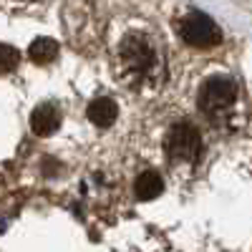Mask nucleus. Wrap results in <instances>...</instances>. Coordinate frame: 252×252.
Wrapping results in <instances>:
<instances>
[{
	"instance_id": "f257e3e1",
	"label": "nucleus",
	"mask_w": 252,
	"mask_h": 252,
	"mask_svg": "<svg viewBox=\"0 0 252 252\" xmlns=\"http://www.w3.org/2000/svg\"><path fill=\"white\" fill-rule=\"evenodd\" d=\"M119 73L131 86H157L164 76V56L159 43L149 35L134 31L129 33L116 51Z\"/></svg>"
},
{
	"instance_id": "f03ea898",
	"label": "nucleus",
	"mask_w": 252,
	"mask_h": 252,
	"mask_svg": "<svg viewBox=\"0 0 252 252\" xmlns=\"http://www.w3.org/2000/svg\"><path fill=\"white\" fill-rule=\"evenodd\" d=\"M237 101V83L229 76H209L197 94V106L207 116H220L229 111Z\"/></svg>"
},
{
	"instance_id": "7ed1b4c3",
	"label": "nucleus",
	"mask_w": 252,
	"mask_h": 252,
	"mask_svg": "<svg viewBox=\"0 0 252 252\" xmlns=\"http://www.w3.org/2000/svg\"><path fill=\"white\" fill-rule=\"evenodd\" d=\"M164 152L172 161H197V157L202 154V134L192 121H179L174 124L164 139Z\"/></svg>"
},
{
	"instance_id": "20e7f679",
	"label": "nucleus",
	"mask_w": 252,
	"mask_h": 252,
	"mask_svg": "<svg viewBox=\"0 0 252 252\" xmlns=\"http://www.w3.org/2000/svg\"><path fill=\"white\" fill-rule=\"evenodd\" d=\"M179 35H182L184 43L192 46V48H215L222 40L217 23L207 13H199V10L187 13L179 20Z\"/></svg>"
},
{
	"instance_id": "39448f33",
	"label": "nucleus",
	"mask_w": 252,
	"mask_h": 252,
	"mask_svg": "<svg viewBox=\"0 0 252 252\" xmlns=\"http://www.w3.org/2000/svg\"><path fill=\"white\" fill-rule=\"evenodd\" d=\"M61 126V109L56 103H38L31 114V129L38 136H51Z\"/></svg>"
},
{
	"instance_id": "423d86ee",
	"label": "nucleus",
	"mask_w": 252,
	"mask_h": 252,
	"mask_svg": "<svg viewBox=\"0 0 252 252\" xmlns=\"http://www.w3.org/2000/svg\"><path fill=\"white\" fill-rule=\"evenodd\" d=\"M86 116L94 126H98V129H109V126H114L116 116H119V106L116 101L109 98V96H96L89 109H86Z\"/></svg>"
},
{
	"instance_id": "0eeeda50",
	"label": "nucleus",
	"mask_w": 252,
	"mask_h": 252,
	"mask_svg": "<svg viewBox=\"0 0 252 252\" xmlns=\"http://www.w3.org/2000/svg\"><path fill=\"white\" fill-rule=\"evenodd\" d=\"M161 192H164V179H161V174L154 172V169L141 172V174L136 177V182H134V194H136V199H141V202L157 199Z\"/></svg>"
},
{
	"instance_id": "6e6552de",
	"label": "nucleus",
	"mask_w": 252,
	"mask_h": 252,
	"mask_svg": "<svg viewBox=\"0 0 252 252\" xmlns=\"http://www.w3.org/2000/svg\"><path fill=\"white\" fill-rule=\"evenodd\" d=\"M28 56H31L33 63H38V66H48V63H53L56 56H58V43H56L53 38L40 35V38H35L33 43H31Z\"/></svg>"
},
{
	"instance_id": "1a4fd4ad",
	"label": "nucleus",
	"mask_w": 252,
	"mask_h": 252,
	"mask_svg": "<svg viewBox=\"0 0 252 252\" xmlns=\"http://www.w3.org/2000/svg\"><path fill=\"white\" fill-rule=\"evenodd\" d=\"M18 66V51L8 43H0V73H10Z\"/></svg>"
}]
</instances>
